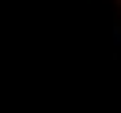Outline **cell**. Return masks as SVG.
Returning a JSON list of instances; mask_svg holds the SVG:
<instances>
[{
	"label": "cell",
	"mask_w": 121,
	"mask_h": 113,
	"mask_svg": "<svg viewBox=\"0 0 121 113\" xmlns=\"http://www.w3.org/2000/svg\"><path fill=\"white\" fill-rule=\"evenodd\" d=\"M117 4H121V0H117Z\"/></svg>",
	"instance_id": "cell-1"
}]
</instances>
